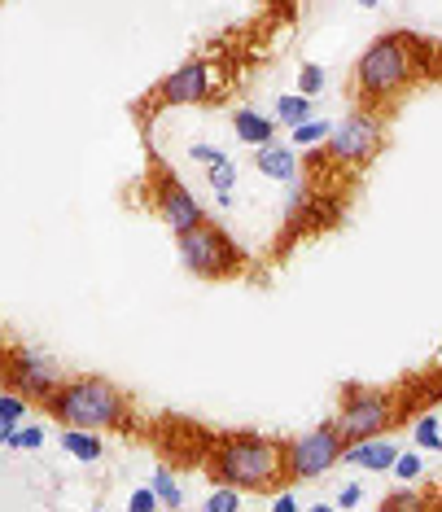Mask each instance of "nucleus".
<instances>
[{
    "label": "nucleus",
    "mask_w": 442,
    "mask_h": 512,
    "mask_svg": "<svg viewBox=\"0 0 442 512\" xmlns=\"http://www.w3.org/2000/svg\"><path fill=\"white\" fill-rule=\"evenodd\" d=\"M211 477L232 491H272L285 482V447L263 434H228L211 447Z\"/></svg>",
    "instance_id": "nucleus-1"
},
{
    "label": "nucleus",
    "mask_w": 442,
    "mask_h": 512,
    "mask_svg": "<svg viewBox=\"0 0 442 512\" xmlns=\"http://www.w3.org/2000/svg\"><path fill=\"white\" fill-rule=\"evenodd\" d=\"M44 407L62 421V429H92V434H101V429L127 425V399H123V390L106 377L66 381Z\"/></svg>",
    "instance_id": "nucleus-2"
},
{
    "label": "nucleus",
    "mask_w": 442,
    "mask_h": 512,
    "mask_svg": "<svg viewBox=\"0 0 442 512\" xmlns=\"http://www.w3.org/2000/svg\"><path fill=\"white\" fill-rule=\"evenodd\" d=\"M416 71H421V57H416L412 40L394 31V36H377L364 53H359L355 88H359L364 101H386V97H394V92H403L407 84H412Z\"/></svg>",
    "instance_id": "nucleus-3"
},
{
    "label": "nucleus",
    "mask_w": 442,
    "mask_h": 512,
    "mask_svg": "<svg viewBox=\"0 0 442 512\" xmlns=\"http://www.w3.org/2000/svg\"><path fill=\"white\" fill-rule=\"evenodd\" d=\"M394 412H399L394 394L351 386V390L342 394V407H337L333 425H337V434L346 438V447H355V442H368V438L386 434L390 421H394Z\"/></svg>",
    "instance_id": "nucleus-4"
},
{
    "label": "nucleus",
    "mask_w": 442,
    "mask_h": 512,
    "mask_svg": "<svg viewBox=\"0 0 442 512\" xmlns=\"http://www.w3.org/2000/svg\"><path fill=\"white\" fill-rule=\"evenodd\" d=\"M176 250H180V263L193 276H206V281H224V276L241 272V263H246L241 246L215 224H202L189 237H176Z\"/></svg>",
    "instance_id": "nucleus-5"
},
{
    "label": "nucleus",
    "mask_w": 442,
    "mask_h": 512,
    "mask_svg": "<svg viewBox=\"0 0 442 512\" xmlns=\"http://www.w3.org/2000/svg\"><path fill=\"white\" fill-rule=\"evenodd\" d=\"M342 456H346V438L337 434L333 421H324L307 429V434H298L294 442H285V473L289 482H316L333 464H342Z\"/></svg>",
    "instance_id": "nucleus-6"
},
{
    "label": "nucleus",
    "mask_w": 442,
    "mask_h": 512,
    "mask_svg": "<svg viewBox=\"0 0 442 512\" xmlns=\"http://www.w3.org/2000/svg\"><path fill=\"white\" fill-rule=\"evenodd\" d=\"M381 136H386V127L372 110H351L342 123H333V136L329 145H324V154L333 162H342V167H359V162H368L377 154Z\"/></svg>",
    "instance_id": "nucleus-7"
},
{
    "label": "nucleus",
    "mask_w": 442,
    "mask_h": 512,
    "mask_svg": "<svg viewBox=\"0 0 442 512\" xmlns=\"http://www.w3.org/2000/svg\"><path fill=\"white\" fill-rule=\"evenodd\" d=\"M66 381L57 377V368L44 355H36L31 346H9L5 351V390H18L22 399L49 403Z\"/></svg>",
    "instance_id": "nucleus-8"
},
{
    "label": "nucleus",
    "mask_w": 442,
    "mask_h": 512,
    "mask_svg": "<svg viewBox=\"0 0 442 512\" xmlns=\"http://www.w3.org/2000/svg\"><path fill=\"white\" fill-rule=\"evenodd\" d=\"M154 206L162 215V224H167L176 237H189V232H197L202 224H211L206 219V206L197 202V197L184 189V184L176 176H158V189H154Z\"/></svg>",
    "instance_id": "nucleus-9"
},
{
    "label": "nucleus",
    "mask_w": 442,
    "mask_h": 512,
    "mask_svg": "<svg viewBox=\"0 0 442 512\" xmlns=\"http://www.w3.org/2000/svg\"><path fill=\"white\" fill-rule=\"evenodd\" d=\"M206 97H211V66L202 57H189L158 84L162 106H206Z\"/></svg>",
    "instance_id": "nucleus-10"
},
{
    "label": "nucleus",
    "mask_w": 442,
    "mask_h": 512,
    "mask_svg": "<svg viewBox=\"0 0 442 512\" xmlns=\"http://www.w3.org/2000/svg\"><path fill=\"white\" fill-rule=\"evenodd\" d=\"M399 456H403V451L394 447L390 438H368V442H355V447H346L342 464H355V469H368V473H394Z\"/></svg>",
    "instance_id": "nucleus-11"
},
{
    "label": "nucleus",
    "mask_w": 442,
    "mask_h": 512,
    "mask_svg": "<svg viewBox=\"0 0 442 512\" xmlns=\"http://www.w3.org/2000/svg\"><path fill=\"white\" fill-rule=\"evenodd\" d=\"M254 167H259L267 180H281V184L298 180V154H294V145H281V141L267 149H254Z\"/></svg>",
    "instance_id": "nucleus-12"
},
{
    "label": "nucleus",
    "mask_w": 442,
    "mask_h": 512,
    "mask_svg": "<svg viewBox=\"0 0 442 512\" xmlns=\"http://www.w3.org/2000/svg\"><path fill=\"white\" fill-rule=\"evenodd\" d=\"M232 127H237V136L254 149L276 145V119H267V114H259V110H237L232 114Z\"/></svg>",
    "instance_id": "nucleus-13"
},
{
    "label": "nucleus",
    "mask_w": 442,
    "mask_h": 512,
    "mask_svg": "<svg viewBox=\"0 0 442 512\" xmlns=\"http://www.w3.org/2000/svg\"><path fill=\"white\" fill-rule=\"evenodd\" d=\"M62 451L79 464H97L101 460V434H92V429H62Z\"/></svg>",
    "instance_id": "nucleus-14"
},
{
    "label": "nucleus",
    "mask_w": 442,
    "mask_h": 512,
    "mask_svg": "<svg viewBox=\"0 0 442 512\" xmlns=\"http://www.w3.org/2000/svg\"><path fill=\"white\" fill-rule=\"evenodd\" d=\"M158 491V499H162V508H171V512H180L184 508V491H180V477L167 469V464H158L154 469V482H149Z\"/></svg>",
    "instance_id": "nucleus-15"
},
{
    "label": "nucleus",
    "mask_w": 442,
    "mask_h": 512,
    "mask_svg": "<svg viewBox=\"0 0 442 512\" xmlns=\"http://www.w3.org/2000/svg\"><path fill=\"white\" fill-rule=\"evenodd\" d=\"M311 101L302 97V92H289V97L276 101V119H281L285 127H302V123H311Z\"/></svg>",
    "instance_id": "nucleus-16"
},
{
    "label": "nucleus",
    "mask_w": 442,
    "mask_h": 512,
    "mask_svg": "<svg viewBox=\"0 0 442 512\" xmlns=\"http://www.w3.org/2000/svg\"><path fill=\"white\" fill-rule=\"evenodd\" d=\"M22 416H27V399L18 390H5L0 394V434H18L22 429Z\"/></svg>",
    "instance_id": "nucleus-17"
},
{
    "label": "nucleus",
    "mask_w": 442,
    "mask_h": 512,
    "mask_svg": "<svg viewBox=\"0 0 442 512\" xmlns=\"http://www.w3.org/2000/svg\"><path fill=\"white\" fill-rule=\"evenodd\" d=\"M329 136H333V123H329V119H311V123H302V127H294V136H289V145H294V149H311V145H329Z\"/></svg>",
    "instance_id": "nucleus-18"
},
{
    "label": "nucleus",
    "mask_w": 442,
    "mask_h": 512,
    "mask_svg": "<svg viewBox=\"0 0 442 512\" xmlns=\"http://www.w3.org/2000/svg\"><path fill=\"white\" fill-rule=\"evenodd\" d=\"M377 512H429V504H425L421 491H412V486H399V491L386 495V504H381Z\"/></svg>",
    "instance_id": "nucleus-19"
},
{
    "label": "nucleus",
    "mask_w": 442,
    "mask_h": 512,
    "mask_svg": "<svg viewBox=\"0 0 442 512\" xmlns=\"http://www.w3.org/2000/svg\"><path fill=\"white\" fill-rule=\"evenodd\" d=\"M412 438H416V447H421V451H442V429H438V416H434V412H421V421H416Z\"/></svg>",
    "instance_id": "nucleus-20"
},
{
    "label": "nucleus",
    "mask_w": 442,
    "mask_h": 512,
    "mask_svg": "<svg viewBox=\"0 0 442 512\" xmlns=\"http://www.w3.org/2000/svg\"><path fill=\"white\" fill-rule=\"evenodd\" d=\"M324 84H329V75H324V66H316V62H307V66H302V71H298V92H302V97H320V92H324Z\"/></svg>",
    "instance_id": "nucleus-21"
},
{
    "label": "nucleus",
    "mask_w": 442,
    "mask_h": 512,
    "mask_svg": "<svg viewBox=\"0 0 442 512\" xmlns=\"http://www.w3.org/2000/svg\"><path fill=\"white\" fill-rule=\"evenodd\" d=\"M202 512H241V491H232V486H215V491L206 495Z\"/></svg>",
    "instance_id": "nucleus-22"
},
{
    "label": "nucleus",
    "mask_w": 442,
    "mask_h": 512,
    "mask_svg": "<svg viewBox=\"0 0 442 512\" xmlns=\"http://www.w3.org/2000/svg\"><path fill=\"white\" fill-rule=\"evenodd\" d=\"M40 447H44V429L40 425H22L5 451H40Z\"/></svg>",
    "instance_id": "nucleus-23"
},
{
    "label": "nucleus",
    "mask_w": 442,
    "mask_h": 512,
    "mask_svg": "<svg viewBox=\"0 0 442 512\" xmlns=\"http://www.w3.org/2000/svg\"><path fill=\"white\" fill-rule=\"evenodd\" d=\"M162 508V499L154 486H136L132 495H127V512H158Z\"/></svg>",
    "instance_id": "nucleus-24"
},
{
    "label": "nucleus",
    "mask_w": 442,
    "mask_h": 512,
    "mask_svg": "<svg viewBox=\"0 0 442 512\" xmlns=\"http://www.w3.org/2000/svg\"><path fill=\"white\" fill-rule=\"evenodd\" d=\"M425 473V460H421V451H403L399 464H394V477L399 482H416V477Z\"/></svg>",
    "instance_id": "nucleus-25"
},
{
    "label": "nucleus",
    "mask_w": 442,
    "mask_h": 512,
    "mask_svg": "<svg viewBox=\"0 0 442 512\" xmlns=\"http://www.w3.org/2000/svg\"><path fill=\"white\" fill-rule=\"evenodd\" d=\"M189 158H193V162H202V167H211V171H215V167H224V162H232L219 145H202V141L189 145Z\"/></svg>",
    "instance_id": "nucleus-26"
},
{
    "label": "nucleus",
    "mask_w": 442,
    "mask_h": 512,
    "mask_svg": "<svg viewBox=\"0 0 442 512\" xmlns=\"http://www.w3.org/2000/svg\"><path fill=\"white\" fill-rule=\"evenodd\" d=\"M206 180H211V189H215V197H219V193H232V184H237V167H232V162H224V167L206 171Z\"/></svg>",
    "instance_id": "nucleus-27"
},
{
    "label": "nucleus",
    "mask_w": 442,
    "mask_h": 512,
    "mask_svg": "<svg viewBox=\"0 0 442 512\" xmlns=\"http://www.w3.org/2000/svg\"><path fill=\"white\" fill-rule=\"evenodd\" d=\"M359 499H364V486H342V491H337V508H355Z\"/></svg>",
    "instance_id": "nucleus-28"
},
{
    "label": "nucleus",
    "mask_w": 442,
    "mask_h": 512,
    "mask_svg": "<svg viewBox=\"0 0 442 512\" xmlns=\"http://www.w3.org/2000/svg\"><path fill=\"white\" fill-rule=\"evenodd\" d=\"M272 512H298V499H294V491H281V495H276Z\"/></svg>",
    "instance_id": "nucleus-29"
},
{
    "label": "nucleus",
    "mask_w": 442,
    "mask_h": 512,
    "mask_svg": "<svg viewBox=\"0 0 442 512\" xmlns=\"http://www.w3.org/2000/svg\"><path fill=\"white\" fill-rule=\"evenodd\" d=\"M307 512H337V508H333V504H311Z\"/></svg>",
    "instance_id": "nucleus-30"
}]
</instances>
